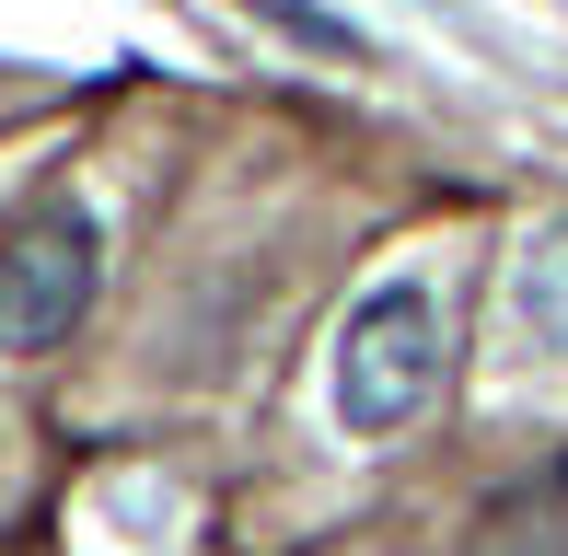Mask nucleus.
Here are the masks:
<instances>
[{
    "label": "nucleus",
    "instance_id": "f257e3e1",
    "mask_svg": "<svg viewBox=\"0 0 568 556\" xmlns=\"http://www.w3.org/2000/svg\"><path fill=\"white\" fill-rule=\"evenodd\" d=\"M442 301H429V278H383L372 301L337 325V429L348 441H395V429L429 418V394H442Z\"/></svg>",
    "mask_w": 568,
    "mask_h": 556
},
{
    "label": "nucleus",
    "instance_id": "f03ea898",
    "mask_svg": "<svg viewBox=\"0 0 568 556\" xmlns=\"http://www.w3.org/2000/svg\"><path fill=\"white\" fill-rule=\"evenodd\" d=\"M105 290V233H93L82 197H36V209L0 233V348H70Z\"/></svg>",
    "mask_w": 568,
    "mask_h": 556
}]
</instances>
